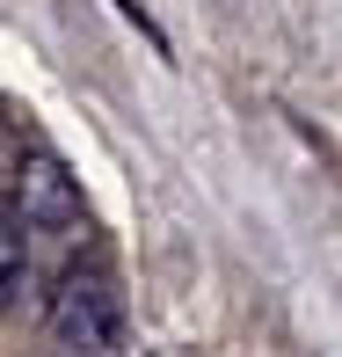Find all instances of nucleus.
I'll return each instance as SVG.
<instances>
[{
    "instance_id": "nucleus-2",
    "label": "nucleus",
    "mask_w": 342,
    "mask_h": 357,
    "mask_svg": "<svg viewBox=\"0 0 342 357\" xmlns=\"http://www.w3.org/2000/svg\"><path fill=\"white\" fill-rule=\"evenodd\" d=\"M15 212L37 234H73L80 226V175H66V160H52V153H29L22 183H15Z\"/></svg>"
},
{
    "instance_id": "nucleus-3",
    "label": "nucleus",
    "mask_w": 342,
    "mask_h": 357,
    "mask_svg": "<svg viewBox=\"0 0 342 357\" xmlns=\"http://www.w3.org/2000/svg\"><path fill=\"white\" fill-rule=\"evenodd\" d=\"M29 284V241H22V212L0 204V306H15Z\"/></svg>"
},
{
    "instance_id": "nucleus-1",
    "label": "nucleus",
    "mask_w": 342,
    "mask_h": 357,
    "mask_svg": "<svg viewBox=\"0 0 342 357\" xmlns=\"http://www.w3.org/2000/svg\"><path fill=\"white\" fill-rule=\"evenodd\" d=\"M44 328H52V343L73 350V357H109L117 335H124V291L109 284L102 270H73V278L52 291Z\"/></svg>"
}]
</instances>
